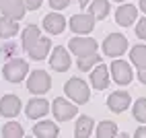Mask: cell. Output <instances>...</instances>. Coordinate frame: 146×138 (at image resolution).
<instances>
[{
    "label": "cell",
    "instance_id": "6da1fadb",
    "mask_svg": "<svg viewBox=\"0 0 146 138\" xmlns=\"http://www.w3.org/2000/svg\"><path fill=\"white\" fill-rule=\"evenodd\" d=\"M64 93H66V97H68V99H70L72 103L82 105V103L89 101V97H91V89H89V85H86L82 78L72 76L70 81L64 85Z\"/></svg>",
    "mask_w": 146,
    "mask_h": 138
},
{
    "label": "cell",
    "instance_id": "7a4b0ae2",
    "mask_svg": "<svg viewBox=\"0 0 146 138\" xmlns=\"http://www.w3.org/2000/svg\"><path fill=\"white\" fill-rule=\"evenodd\" d=\"M2 72H4V78L8 83H21L29 72V64L25 60H21V58H13V60H8L4 64Z\"/></svg>",
    "mask_w": 146,
    "mask_h": 138
},
{
    "label": "cell",
    "instance_id": "3957f363",
    "mask_svg": "<svg viewBox=\"0 0 146 138\" xmlns=\"http://www.w3.org/2000/svg\"><path fill=\"white\" fill-rule=\"evenodd\" d=\"M27 89L35 95H43L52 89V76L47 74L45 70H33L29 74V81H27Z\"/></svg>",
    "mask_w": 146,
    "mask_h": 138
},
{
    "label": "cell",
    "instance_id": "277c9868",
    "mask_svg": "<svg viewBox=\"0 0 146 138\" xmlns=\"http://www.w3.org/2000/svg\"><path fill=\"white\" fill-rule=\"evenodd\" d=\"M68 47H70V52L76 56V58H84V56H93L97 54V41L91 37H72L70 43H68Z\"/></svg>",
    "mask_w": 146,
    "mask_h": 138
},
{
    "label": "cell",
    "instance_id": "5b68a950",
    "mask_svg": "<svg viewBox=\"0 0 146 138\" xmlns=\"http://www.w3.org/2000/svg\"><path fill=\"white\" fill-rule=\"evenodd\" d=\"M125 50H128V37L121 35V33H111V35H107V39L103 41V52H105V56L117 58V56H121Z\"/></svg>",
    "mask_w": 146,
    "mask_h": 138
},
{
    "label": "cell",
    "instance_id": "8992f818",
    "mask_svg": "<svg viewBox=\"0 0 146 138\" xmlns=\"http://www.w3.org/2000/svg\"><path fill=\"white\" fill-rule=\"evenodd\" d=\"M111 78L117 85H130L132 78H134V72H132V66L123 60H113L111 62Z\"/></svg>",
    "mask_w": 146,
    "mask_h": 138
},
{
    "label": "cell",
    "instance_id": "52a82bcc",
    "mask_svg": "<svg viewBox=\"0 0 146 138\" xmlns=\"http://www.w3.org/2000/svg\"><path fill=\"white\" fill-rule=\"evenodd\" d=\"M52 111H54L58 122H68V120H72L76 115V105L70 103L68 99L58 97V99H54V103H52Z\"/></svg>",
    "mask_w": 146,
    "mask_h": 138
},
{
    "label": "cell",
    "instance_id": "ba28073f",
    "mask_svg": "<svg viewBox=\"0 0 146 138\" xmlns=\"http://www.w3.org/2000/svg\"><path fill=\"white\" fill-rule=\"evenodd\" d=\"M72 60H70V54H68L66 47L62 45H56L52 50V56H50V66L58 72H66L68 68H70Z\"/></svg>",
    "mask_w": 146,
    "mask_h": 138
},
{
    "label": "cell",
    "instance_id": "9c48e42d",
    "mask_svg": "<svg viewBox=\"0 0 146 138\" xmlns=\"http://www.w3.org/2000/svg\"><path fill=\"white\" fill-rule=\"evenodd\" d=\"M130 103H132V97H130L128 91H115V93H111L107 97V107H109L111 111H115V113L125 111Z\"/></svg>",
    "mask_w": 146,
    "mask_h": 138
},
{
    "label": "cell",
    "instance_id": "30bf717a",
    "mask_svg": "<svg viewBox=\"0 0 146 138\" xmlns=\"http://www.w3.org/2000/svg\"><path fill=\"white\" fill-rule=\"evenodd\" d=\"M47 111H50V103L45 99H39V97L31 99L25 107V113H27L29 120H41V117L47 115Z\"/></svg>",
    "mask_w": 146,
    "mask_h": 138
},
{
    "label": "cell",
    "instance_id": "8fae6325",
    "mask_svg": "<svg viewBox=\"0 0 146 138\" xmlns=\"http://www.w3.org/2000/svg\"><path fill=\"white\" fill-rule=\"evenodd\" d=\"M95 27V19L91 15H74L70 19V29L76 35H84V33H91Z\"/></svg>",
    "mask_w": 146,
    "mask_h": 138
},
{
    "label": "cell",
    "instance_id": "7c38bea8",
    "mask_svg": "<svg viewBox=\"0 0 146 138\" xmlns=\"http://www.w3.org/2000/svg\"><path fill=\"white\" fill-rule=\"evenodd\" d=\"M21 111V99L17 95H4L0 99V115L4 117H15Z\"/></svg>",
    "mask_w": 146,
    "mask_h": 138
},
{
    "label": "cell",
    "instance_id": "4fadbf2b",
    "mask_svg": "<svg viewBox=\"0 0 146 138\" xmlns=\"http://www.w3.org/2000/svg\"><path fill=\"white\" fill-rule=\"evenodd\" d=\"M91 85L97 91H103V89H107V85H109V68L103 62L97 64V68L91 70Z\"/></svg>",
    "mask_w": 146,
    "mask_h": 138
},
{
    "label": "cell",
    "instance_id": "5bb4252c",
    "mask_svg": "<svg viewBox=\"0 0 146 138\" xmlns=\"http://www.w3.org/2000/svg\"><path fill=\"white\" fill-rule=\"evenodd\" d=\"M136 17H138V8L128 2V4H121L117 8L115 21H117V25H121V27H130L132 23H136Z\"/></svg>",
    "mask_w": 146,
    "mask_h": 138
},
{
    "label": "cell",
    "instance_id": "9a60e30c",
    "mask_svg": "<svg viewBox=\"0 0 146 138\" xmlns=\"http://www.w3.org/2000/svg\"><path fill=\"white\" fill-rule=\"evenodd\" d=\"M43 29L52 35H58L66 29V19L60 13H50V15L43 17Z\"/></svg>",
    "mask_w": 146,
    "mask_h": 138
},
{
    "label": "cell",
    "instance_id": "2e32d148",
    "mask_svg": "<svg viewBox=\"0 0 146 138\" xmlns=\"http://www.w3.org/2000/svg\"><path fill=\"white\" fill-rule=\"evenodd\" d=\"M2 15L6 19H13V21H21V19L25 17L27 13V8L23 6L21 0H4V4H2Z\"/></svg>",
    "mask_w": 146,
    "mask_h": 138
},
{
    "label": "cell",
    "instance_id": "e0dca14e",
    "mask_svg": "<svg viewBox=\"0 0 146 138\" xmlns=\"http://www.w3.org/2000/svg\"><path fill=\"white\" fill-rule=\"evenodd\" d=\"M50 52H52V39H47V37H39L27 50V54L31 56V60H45V56Z\"/></svg>",
    "mask_w": 146,
    "mask_h": 138
},
{
    "label": "cell",
    "instance_id": "ac0fdd59",
    "mask_svg": "<svg viewBox=\"0 0 146 138\" xmlns=\"http://www.w3.org/2000/svg\"><path fill=\"white\" fill-rule=\"evenodd\" d=\"M33 134H35V138H58V126L47 120L37 122L33 126Z\"/></svg>",
    "mask_w": 146,
    "mask_h": 138
},
{
    "label": "cell",
    "instance_id": "d6986e66",
    "mask_svg": "<svg viewBox=\"0 0 146 138\" xmlns=\"http://www.w3.org/2000/svg\"><path fill=\"white\" fill-rule=\"evenodd\" d=\"M86 8H89V15L95 21H101L109 15V0H91L86 4Z\"/></svg>",
    "mask_w": 146,
    "mask_h": 138
},
{
    "label": "cell",
    "instance_id": "ffe728a7",
    "mask_svg": "<svg viewBox=\"0 0 146 138\" xmlns=\"http://www.w3.org/2000/svg\"><path fill=\"white\" fill-rule=\"evenodd\" d=\"M93 128H95V124H93L91 117L89 115H80L76 126H74V138H89Z\"/></svg>",
    "mask_w": 146,
    "mask_h": 138
},
{
    "label": "cell",
    "instance_id": "44dd1931",
    "mask_svg": "<svg viewBox=\"0 0 146 138\" xmlns=\"http://www.w3.org/2000/svg\"><path fill=\"white\" fill-rule=\"evenodd\" d=\"M19 31V23L13 21V19H6V17H0V37L2 39H11L15 37Z\"/></svg>",
    "mask_w": 146,
    "mask_h": 138
},
{
    "label": "cell",
    "instance_id": "7402d4cb",
    "mask_svg": "<svg viewBox=\"0 0 146 138\" xmlns=\"http://www.w3.org/2000/svg\"><path fill=\"white\" fill-rule=\"evenodd\" d=\"M130 60H132L134 66H138V70L146 68V45H144V43L132 47V52H130Z\"/></svg>",
    "mask_w": 146,
    "mask_h": 138
},
{
    "label": "cell",
    "instance_id": "603a6c76",
    "mask_svg": "<svg viewBox=\"0 0 146 138\" xmlns=\"http://www.w3.org/2000/svg\"><path fill=\"white\" fill-rule=\"evenodd\" d=\"M41 37V31H39V27L37 25H29L25 31H23V47H25V52L29 50V47H31L37 39Z\"/></svg>",
    "mask_w": 146,
    "mask_h": 138
},
{
    "label": "cell",
    "instance_id": "cb8c5ba5",
    "mask_svg": "<svg viewBox=\"0 0 146 138\" xmlns=\"http://www.w3.org/2000/svg\"><path fill=\"white\" fill-rule=\"evenodd\" d=\"M115 134H117V124L115 122L105 120L97 126V138H113Z\"/></svg>",
    "mask_w": 146,
    "mask_h": 138
},
{
    "label": "cell",
    "instance_id": "d4e9b609",
    "mask_svg": "<svg viewBox=\"0 0 146 138\" xmlns=\"http://www.w3.org/2000/svg\"><path fill=\"white\" fill-rule=\"evenodd\" d=\"M2 138H23V126L19 122H6L2 128Z\"/></svg>",
    "mask_w": 146,
    "mask_h": 138
},
{
    "label": "cell",
    "instance_id": "484cf974",
    "mask_svg": "<svg viewBox=\"0 0 146 138\" xmlns=\"http://www.w3.org/2000/svg\"><path fill=\"white\" fill-rule=\"evenodd\" d=\"M101 62H103V58L97 56V54L84 56V58H78V68H80L82 72H91L93 68H95V64H101Z\"/></svg>",
    "mask_w": 146,
    "mask_h": 138
},
{
    "label": "cell",
    "instance_id": "4316f807",
    "mask_svg": "<svg viewBox=\"0 0 146 138\" xmlns=\"http://www.w3.org/2000/svg\"><path fill=\"white\" fill-rule=\"evenodd\" d=\"M132 113H134V117H136L138 122H142V124L146 126V99H144V97H140V99L134 103Z\"/></svg>",
    "mask_w": 146,
    "mask_h": 138
},
{
    "label": "cell",
    "instance_id": "83f0119b",
    "mask_svg": "<svg viewBox=\"0 0 146 138\" xmlns=\"http://www.w3.org/2000/svg\"><path fill=\"white\" fill-rule=\"evenodd\" d=\"M136 35L140 39H146V17H142L138 21V25H136Z\"/></svg>",
    "mask_w": 146,
    "mask_h": 138
},
{
    "label": "cell",
    "instance_id": "f1b7e54d",
    "mask_svg": "<svg viewBox=\"0 0 146 138\" xmlns=\"http://www.w3.org/2000/svg\"><path fill=\"white\" fill-rule=\"evenodd\" d=\"M68 4H70V0H50V6L54 11H64Z\"/></svg>",
    "mask_w": 146,
    "mask_h": 138
},
{
    "label": "cell",
    "instance_id": "f546056e",
    "mask_svg": "<svg viewBox=\"0 0 146 138\" xmlns=\"http://www.w3.org/2000/svg\"><path fill=\"white\" fill-rule=\"evenodd\" d=\"M21 2H23L25 8H29V11H37V8L41 6L43 0H21Z\"/></svg>",
    "mask_w": 146,
    "mask_h": 138
},
{
    "label": "cell",
    "instance_id": "4dcf8cb0",
    "mask_svg": "<svg viewBox=\"0 0 146 138\" xmlns=\"http://www.w3.org/2000/svg\"><path fill=\"white\" fill-rule=\"evenodd\" d=\"M134 138H146V126H140L138 130L134 132Z\"/></svg>",
    "mask_w": 146,
    "mask_h": 138
},
{
    "label": "cell",
    "instance_id": "1f68e13d",
    "mask_svg": "<svg viewBox=\"0 0 146 138\" xmlns=\"http://www.w3.org/2000/svg\"><path fill=\"white\" fill-rule=\"evenodd\" d=\"M138 81H140L142 85H146V68H142V70L138 72Z\"/></svg>",
    "mask_w": 146,
    "mask_h": 138
},
{
    "label": "cell",
    "instance_id": "d6a6232c",
    "mask_svg": "<svg viewBox=\"0 0 146 138\" xmlns=\"http://www.w3.org/2000/svg\"><path fill=\"white\" fill-rule=\"evenodd\" d=\"M140 8H142V11L146 13V0H140Z\"/></svg>",
    "mask_w": 146,
    "mask_h": 138
},
{
    "label": "cell",
    "instance_id": "836d02e7",
    "mask_svg": "<svg viewBox=\"0 0 146 138\" xmlns=\"http://www.w3.org/2000/svg\"><path fill=\"white\" fill-rule=\"evenodd\" d=\"M113 138H130V136H128V134H115Z\"/></svg>",
    "mask_w": 146,
    "mask_h": 138
},
{
    "label": "cell",
    "instance_id": "e575fe53",
    "mask_svg": "<svg viewBox=\"0 0 146 138\" xmlns=\"http://www.w3.org/2000/svg\"><path fill=\"white\" fill-rule=\"evenodd\" d=\"M78 2H80V6H86V4L91 2V0H78Z\"/></svg>",
    "mask_w": 146,
    "mask_h": 138
},
{
    "label": "cell",
    "instance_id": "d590c367",
    "mask_svg": "<svg viewBox=\"0 0 146 138\" xmlns=\"http://www.w3.org/2000/svg\"><path fill=\"white\" fill-rule=\"evenodd\" d=\"M2 4H4V0H0V8H2Z\"/></svg>",
    "mask_w": 146,
    "mask_h": 138
},
{
    "label": "cell",
    "instance_id": "8d00e7d4",
    "mask_svg": "<svg viewBox=\"0 0 146 138\" xmlns=\"http://www.w3.org/2000/svg\"><path fill=\"white\" fill-rule=\"evenodd\" d=\"M115 2H123V0H115Z\"/></svg>",
    "mask_w": 146,
    "mask_h": 138
}]
</instances>
